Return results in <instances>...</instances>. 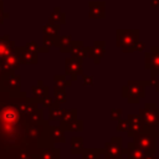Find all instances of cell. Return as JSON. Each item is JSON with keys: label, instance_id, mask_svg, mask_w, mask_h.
<instances>
[{"label": "cell", "instance_id": "277c9868", "mask_svg": "<svg viewBox=\"0 0 159 159\" xmlns=\"http://www.w3.org/2000/svg\"><path fill=\"white\" fill-rule=\"evenodd\" d=\"M139 40V30L118 29L116 31V43L123 52H132L133 45Z\"/></svg>", "mask_w": 159, "mask_h": 159}, {"label": "cell", "instance_id": "e0dca14e", "mask_svg": "<svg viewBox=\"0 0 159 159\" xmlns=\"http://www.w3.org/2000/svg\"><path fill=\"white\" fill-rule=\"evenodd\" d=\"M125 153L128 155V159H143L144 155H145V152L142 148H139L133 140L128 142Z\"/></svg>", "mask_w": 159, "mask_h": 159}, {"label": "cell", "instance_id": "9a60e30c", "mask_svg": "<svg viewBox=\"0 0 159 159\" xmlns=\"http://www.w3.org/2000/svg\"><path fill=\"white\" fill-rule=\"evenodd\" d=\"M14 48H15V43H14V41L10 40V37L7 35L0 36V60L6 57L7 55H10L14 51Z\"/></svg>", "mask_w": 159, "mask_h": 159}, {"label": "cell", "instance_id": "5b68a950", "mask_svg": "<svg viewBox=\"0 0 159 159\" xmlns=\"http://www.w3.org/2000/svg\"><path fill=\"white\" fill-rule=\"evenodd\" d=\"M142 118V122L145 128L154 129L157 123L159 122V108L154 102H147L138 113Z\"/></svg>", "mask_w": 159, "mask_h": 159}, {"label": "cell", "instance_id": "60d3db41", "mask_svg": "<svg viewBox=\"0 0 159 159\" xmlns=\"http://www.w3.org/2000/svg\"><path fill=\"white\" fill-rule=\"evenodd\" d=\"M153 130H154V133H155L157 138H159V122L157 123V125L154 127V129H153Z\"/></svg>", "mask_w": 159, "mask_h": 159}, {"label": "cell", "instance_id": "3957f363", "mask_svg": "<svg viewBox=\"0 0 159 159\" xmlns=\"http://www.w3.org/2000/svg\"><path fill=\"white\" fill-rule=\"evenodd\" d=\"M132 139L139 148H142L145 152V154H155V152H157V135H155L153 129L144 127V129L142 132L135 133L132 137Z\"/></svg>", "mask_w": 159, "mask_h": 159}, {"label": "cell", "instance_id": "7a4b0ae2", "mask_svg": "<svg viewBox=\"0 0 159 159\" xmlns=\"http://www.w3.org/2000/svg\"><path fill=\"white\" fill-rule=\"evenodd\" d=\"M145 86H148V81H128L122 87V97L130 104L139 103L145 97Z\"/></svg>", "mask_w": 159, "mask_h": 159}, {"label": "cell", "instance_id": "f1b7e54d", "mask_svg": "<svg viewBox=\"0 0 159 159\" xmlns=\"http://www.w3.org/2000/svg\"><path fill=\"white\" fill-rule=\"evenodd\" d=\"M53 91H55V101L56 102H58V103H65L66 102V98H67V96H66V92H65V88H60V87H56L55 86V88H53Z\"/></svg>", "mask_w": 159, "mask_h": 159}, {"label": "cell", "instance_id": "cb8c5ba5", "mask_svg": "<svg viewBox=\"0 0 159 159\" xmlns=\"http://www.w3.org/2000/svg\"><path fill=\"white\" fill-rule=\"evenodd\" d=\"M104 154V148H84L82 152V159H101V155Z\"/></svg>", "mask_w": 159, "mask_h": 159}, {"label": "cell", "instance_id": "ffe728a7", "mask_svg": "<svg viewBox=\"0 0 159 159\" xmlns=\"http://www.w3.org/2000/svg\"><path fill=\"white\" fill-rule=\"evenodd\" d=\"M77 120V109L72 108V109H66L65 114L62 117V119L60 120V127L65 130L66 127H68L70 124H72L73 122Z\"/></svg>", "mask_w": 159, "mask_h": 159}, {"label": "cell", "instance_id": "9c48e42d", "mask_svg": "<svg viewBox=\"0 0 159 159\" xmlns=\"http://www.w3.org/2000/svg\"><path fill=\"white\" fill-rule=\"evenodd\" d=\"M15 53L17 55V58L20 63H26V65H35L37 63V52H32L27 50L25 46H15L14 48Z\"/></svg>", "mask_w": 159, "mask_h": 159}, {"label": "cell", "instance_id": "d4e9b609", "mask_svg": "<svg viewBox=\"0 0 159 159\" xmlns=\"http://www.w3.org/2000/svg\"><path fill=\"white\" fill-rule=\"evenodd\" d=\"M50 130H51V137L53 143H65L66 138H65V130L60 127V125H50Z\"/></svg>", "mask_w": 159, "mask_h": 159}, {"label": "cell", "instance_id": "484cf974", "mask_svg": "<svg viewBox=\"0 0 159 159\" xmlns=\"http://www.w3.org/2000/svg\"><path fill=\"white\" fill-rule=\"evenodd\" d=\"M84 147H83V138L82 137H72L71 138V154L77 155L82 154Z\"/></svg>", "mask_w": 159, "mask_h": 159}, {"label": "cell", "instance_id": "83f0119b", "mask_svg": "<svg viewBox=\"0 0 159 159\" xmlns=\"http://www.w3.org/2000/svg\"><path fill=\"white\" fill-rule=\"evenodd\" d=\"M53 82H55V86L60 87V88H67L72 84L71 78L67 80V75H55L53 76Z\"/></svg>", "mask_w": 159, "mask_h": 159}, {"label": "cell", "instance_id": "f546056e", "mask_svg": "<svg viewBox=\"0 0 159 159\" xmlns=\"http://www.w3.org/2000/svg\"><path fill=\"white\" fill-rule=\"evenodd\" d=\"M57 41H58V36H57V37H53V36H47V35H43V39H42V45L50 50L51 47H55V46L57 47Z\"/></svg>", "mask_w": 159, "mask_h": 159}, {"label": "cell", "instance_id": "6da1fadb", "mask_svg": "<svg viewBox=\"0 0 159 159\" xmlns=\"http://www.w3.org/2000/svg\"><path fill=\"white\" fill-rule=\"evenodd\" d=\"M40 104L21 88L9 89L0 81V159H16L24 152L36 154L29 129L43 119Z\"/></svg>", "mask_w": 159, "mask_h": 159}, {"label": "cell", "instance_id": "b9f144b4", "mask_svg": "<svg viewBox=\"0 0 159 159\" xmlns=\"http://www.w3.org/2000/svg\"><path fill=\"white\" fill-rule=\"evenodd\" d=\"M143 159H157V158H155V154H145Z\"/></svg>", "mask_w": 159, "mask_h": 159}, {"label": "cell", "instance_id": "ba28073f", "mask_svg": "<svg viewBox=\"0 0 159 159\" xmlns=\"http://www.w3.org/2000/svg\"><path fill=\"white\" fill-rule=\"evenodd\" d=\"M104 53H106V42L103 40H97L92 43V46H88L87 57L92 58L96 65H98L101 62Z\"/></svg>", "mask_w": 159, "mask_h": 159}, {"label": "cell", "instance_id": "ac0fdd59", "mask_svg": "<svg viewBox=\"0 0 159 159\" xmlns=\"http://www.w3.org/2000/svg\"><path fill=\"white\" fill-rule=\"evenodd\" d=\"M37 157H39V159H61V150L58 148H56L55 145L46 147L40 150Z\"/></svg>", "mask_w": 159, "mask_h": 159}, {"label": "cell", "instance_id": "2e32d148", "mask_svg": "<svg viewBox=\"0 0 159 159\" xmlns=\"http://www.w3.org/2000/svg\"><path fill=\"white\" fill-rule=\"evenodd\" d=\"M88 52V46H84L82 41H73V45L70 50V56L76 57V58H86Z\"/></svg>", "mask_w": 159, "mask_h": 159}, {"label": "cell", "instance_id": "603a6c76", "mask_svg": "<svg viewBox=\"0 0 159 159\" xmlns=\"http://www.w3.org/2000/svg\"><path fill=\"white\" fill-rule=\"evenodd\" d=\"M48 21L50 22H53V24H57V25H63L66 22V14L60 7L56 6L53 9V11L50 14Z\"/></svg>", "mask_w": 159, "mask_h": 159}, {"label": "cell", "instance_id": "836d02e7", "mask_svg": "<svg viewBox=\"0 0 159 159\" xmlns=\"http://www.w3.org/2000/svg\"><path fill=\"white\" fill-rule=\"evenodd\" d=\"M55 102H56V101H55V98H52V97L47 96V97H45V98L41 101V106H42V107H45V108H50Z\"/></svg>", "mask_w": 159, "mask_h": 159}, {"label": "cell", "instance_id": "30bf717a", "mask_svg": "<svg viewBox=\"0 0 159 159\" xmlns=\"http://www.w3.org/2000/svg\"><path fill=\"white\" fill-rule=\"evenodd\" d=\"M144 67L149 70L150 76H159V52H153V51L145 52Z\"/></svg>", "mask_w": 159, "mask_h": 159}, {"label": "cell", "instance_id": "ab89813d", "mask_svg": "<svg viewBox=\"0 0 159 159\" xmlns=\"http://www.w3.org/2000/svg\"><path fill=\"white\" fill-rule=\"evenodd\" d=\"M149 5L152 7H159V0H150L149 1Z\"/></svg>", "mask_w": 159, "mask_h": 159}, {"label": "cell", "instance_id": "8d00e7d4", "mask_svg": "<svg viewBox=\"0 0 159 159\" xmlns=\"http://www.w3.org/2000/svg\"><path fill=\"white\" fill-rule=\"evenodd\" d=\"M16 159H39L37 154H32V153H29V152H24L21 153Z\"/></svg>", "mask_w": 159, "mask_h": 159}, {"label": "cell", "instance_id": "4fadbf2b", "mask_svg": "<svg viewBox=\"0 0 159 159\" xmlns=\"http://www.w3.org/2000/svg\"><path fill=\"white\" fill-rule=\"evenodd\" d=\"M20 66V61L17 58V55L15 53V51H12L10 55H7L6 57H4L2 60H0V68L6 73L9 71H15L17 70Z\"/></svg>", "mask_w": 159, "mask_h": 159}, {"label": "cell", "instance_id": "4316f807", "mask_svg": "<svg viewBox=\"0 0 159 159\" xmlns=\"http://www.w3.org/2000/svg\"><path fill=\"white\" fill-rule=\"evenodd\" d=\"M60 26L61 25H57V24H53V22H47L46 25H43L42 27V32L43 35H47V36H53V37H57L60 36Z\"/></svg>", "mask_w": 159, "mask_h": 159}, {"label": "cell", "instance_id": "d6986e66", "mask_svg": "<svg viewBox=\"0 0 159 159\" xmlns=\"http://www.w3.org/2000/svg\"><path fill=\"white\" fill-rule=\"evenodd\" d=\"M31 89H32V97L36 98V99H39L40 102H41L45 97L48 96V87L45 86L41 80L37 81V84H36V86H32Z\"/></svg>", "mask_w": 159, "mask_h": 159}, {"label": "cell", "instance_id": "ee69618b", "mask_svg": "<svg viewBox=\"0 0 159 159\" xmlns=\"http://www.w3.org/2000/svg\"><path fill=\"white\" fill-rule=\"evenodd\" d=\"M4 2V0H0V4H2Z\"/></svg>", "mask_w": 159, "mask_h": 159}, {"label": "cell", "instance_id": "7402d4cb", "mask_svg": "<svg viewBox=\"0 0 159 159\" xmlns=\"http://www.w3.org/2000/svg\"><path fill=\"white\" fill-rule=\"evenodd\" d=\"M72 36L71 35H63V36H58V41H57V47L60 48L61 52H70L72 45H73Z\"/></svg>", "mask_w": 159, "mask_h": 159}, {"label": "cell", "instance_id": "d6a6232c", "mask_svg": "<svg viewBox=\"0 0 159 159\" xmlns=\"http://www.w3.org/2000/svg\"><path fill=\"white\" fill-rule=\"evenodd\" d=\"M122 114H123V111L120 108H112L111 112H109V116H111L112 120H119L122 118Z\"/></svg>", "mask_w": 159, "mask_h": 159}, {"label": "cell", "instance_id": "4dcf8cb0", "mask_svg": "<svg viewBox=\"0 0 159 159\" xmlns=\"http://www.w3.org/2000/svg\"><path fill=\"white\" fill-rule=\"evenodd\" d=\"M65 130H67V132H81V130H83V122L81 119H77L76 122H73L72 124L66 127Z\"/></svg>", "mask_w": 159, "mask_h": 159}, {"label": "cell", "instance_id": "d590c367", "mask_svg": "<svg viewBox=\"0 0 159 159\" xmlns=\"http://www.w3.org/2000/svg\"><path fill=\"white\" fill-rule=\"evenodd\" d=\"M93 78L94 76L91 75H82V82H83V86H93Z\"/></svg>", "mask_w": 159, "mask_h": 159}, {"label": "cell", "instance_id": "74e56055", "mask_svg": "<svg viewBox=\"0 0 159 159\" xmlns=\"http://www.w3.org/2000/svg\"><path fill=\"white\" fill-rule=\"evenodd\" d=\"M25 47L27 48V50H30V51H32V52H37L39 53V45L35 42V41H30V42H27L26 45H25Z\"/></svg>", "mask_w": 159, "mask_h": 159}, {"label": "cell", "instance_id": "8fae6325", "mask_svg": "<svg viewBox=\"0 0 159 159\" xmlns=\"http://www.w3.org/2000/svg\"><path fill=\"white\" fill-rule=\"evenodd\" d=\"M1 83L9 89H20L21 88V76L15 73V71H9L2 75Z\"/></svg>", "mask_w": 159, "mask_h": 159}, {"label": "cell", "instance_id": "f35d334b", "mask_svg": "<svg viewBox=\"0 0 159 159\" xmlns=\"http://www.w3.org/2000/svg\"><path fill=\"white\" fill-rule=\"evenodd\" d=\"M7 17H9V14L4 11L2 4H0V25H1V24L4 22V20H5V19H7Z\"/></svg>", "mask_w": 159, "mask_h": 159}, {"label": "cell", "instance_id": "52a82bcc", "mask_svg": "<svg viewBox=\"0 0 159 159\" xmlns=\"http://www.w3.org/2000/svg\"><path fill=\"white\" fill-rule=\"evenodd\" d=\"M65 75L70 76L71 81H76L80 75H83V60L76 57H67L65 61Z\"/></svg>", "mask_w": 159, "mask_h": 159}, {"label": "cell", "instance_id": "5bb4252c", "mask_svg": "<svg viewBox=\"0 0 159 159\" xmlns=\"http://www.w3.org/2000/svg\"><path fill=\"white\" fill-rule=\"evenodd\" d=\"M127 119L129 122V130L127 132L128 138H132L135 133L142 132L144 129V124H143L142 118H140L139 114H128Z\"/></svg>", "mask_w": 159, "mask_h": 159}, {"label": "cell", "instance_id": "7c38bea8", "mask_svg": "<svg viewBox=\"0 0 159 159\" xmlns=\"http://www.w3.org/2000/svg\"><path fill=\"white\" fill-rule=\"evenodd\" d=\"M88 17L89 19H104L106 17V2L104 1H88Z\"/></svg>", "mask_w": 159, "mask_h": 159}, {"label": "cell", "instance_id": "8992f818", "mask_svg": "<svg viewBox=\"0 0 159 159\" xmlns=\"http://www.w3.org/2000/svg\"><path fill=\"white\" fill-rule=\"evenodd\" d=\"M125 149L123 148L122 137H112L104 144V159H122Z\"/></svg>", "mask_w": 159, "mask_h": 159}, {"label": "cell", "instance_id": "7bdbcfd3", "mask_svg": "<svg viewBox=\"0 0 159 159\" xmlns=\"http://www.w3.org/2000/svg\"><path fill=\"white\" fill-rule=\"evenodd\" d=\"M154 88H155V91H157V92H159V80H158V82H157V84L154 86Z\"/></svg>", "mask_w": 159, "mask_h": 159}, {"label": "cell", "instance_id": "44dd1931", "mask_svg": "<svg viewBox=\"0 0 159 159\" xmlns=\"http://www.w3.org/2000/svg\"><path fill=\"white\" fill-rule=\"evenodd\" d=\"M63 108H61V103L55 102L50 108H48V119L50 120H61L63 114H65Z\"/></svg>", "mask_w": 159, "mask_h": 159}, {"label": "cell", "instance_id": "1f68e13d", "mask_svg": "<svg viewBox=\"0 0 159 159\" xmlns=\"http://www.w3.org/2000/svg\"><path fill=\"white\" fill-rule=\"evenodd\" d=\"M117 132H128L129 130V122L128 119H119L118 120V124H117V128H116Z\"/></svg>", "mask_w": 159, "mask_h": 159}, {"label": "cell", "instance_id": "e575fe53", "mask_svg": "<svg viewBox=\"0 0 159 159\" xmlns=\"http://www.w3.org/2000/svg\"><path fill=\"white\" fill-rule=\"evenodd\" d=\"M144 48H145V42L138 40V41L133 45V47H132V52H135V51H143Z\"/></svg>", "mask_w": 159, "mask_h": 159}]
</instances>
